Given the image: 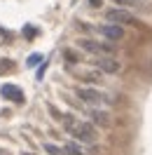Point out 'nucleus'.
<instances>
[{"mask_svg":"<svg viewBox=\"0 0 152 155\" xmlns=\"http://www.w3.org/2000/svg\"><path fill=\"white\" fill-rule=\"evenodd\" d=\"M24 155H30V153H24Z\"/></svg>","mask_w":152,"mask_h":155,"instance_id":"nucleus-17","label":"nucleus"},{"mask_svg":"<svg viewBox=\"0 0 152 155\" xmlns=\"http://www.w3.org/2000/svg\"><path fill=\"white\" fill-rule=\"evenodd\" d=\"M66 132L77 143H94L98 134H96V127L89 125V122H75L73 117H66Z\"/></svg>","mask_w":152,"mask_h":155,"instance_id":"nucleus-1","label":"nucleus"},{"mask_svg":"<svg viewBox=\"0 0 152 155\" xmlns=\"http://www.w3.org/2000/svg\"><path fill=\"white\" fill-rule=\"evenodd\" d=\"M108 24L122 26V24H136V19L126 10H108Z\"/></svg>","mask_w":152,"mask_h":155,"instance_id":"nucleus-5","label":"nucleus"},{"mask_svg":"<svg viewBox=\"0 0 152 155\" xmlns=\"http://www.w3.org/2000/svg\"><path fill=\"white\" fill-rule=\"evenodd\" d=\"M117 5H122V7H133L136 5V0H115Z\"/></svg>","mask_w":152,"mask_h":155,"instance_id":"nucleus-14","label":"nucleus"},{"mask_svg":"<svg viewBox=\"0 0 152 155\" xmlns=\"http://www.w3.org/2000/svg\"><path fill=\"white\" fill-rule=\"evenodd\" d=\"M75 94L84 104H89L91 108H98V106H108V104H112V99L108 97V94H103L101 89H94V87H77Z\"/></svg>","mask_w":152,"mask_h":155,"instance_id":"nucleus-2","label":"nucleus"},{"mask_svg":"<svg viewBox=\"0 0 152 155\" xmlns=\"http://www.w3.org/2000/svg\"><path fill=\"white\" fill-rule=\"evenodd\" d=\"M94 66L98 68V71H103V73H119L122 71V66H119V61L112 57H101L94 61Z\"/></svg>","mask_w":152,"mask_h":155,"instance_id":"nucleus-4","label":"nucleus"},{"mask_svg":"<svg viewBox=\"0 0 152 155\" xmlns=\"http://www.w3.org/2000/svg\"><path fill=\"white\" fill-rule=\"evenodd\" d=\"M77 47L87 49V52H91V54H98V52H103V54H112V52H115L112 45H108V42H96V40H91V38L77 40Z\"/></svg>","mask_w":152,"mask_h":155,"instance_id":"nucleus-3","label":"nucleus"},{"mask_svg":"<svg viewBox=\"0 0 152 155\" xmlns=\"http://www.w3.org/2000/svg\"><path fill=\"white\" fill-rule=\"evenodd\" d=\"M0 35H2V28H0Z\"/></svg>","mask_w":152,"mask_h":155,"instance_id":"nucleus-16","label":"nucleus"},{"mask_svg":"<svg viewBox=\"0 0 152 155\" xmlns=\"http://www.w3.org/2000/svg\"><path fill=\"white\" fill-rule=\"evenodd\" d=\"M0 97L7 99V101H14V104H24V92L17 85H2L0 87Z\"/></svg>","mask_w":152,"mask_h":155,"instance_id":"nucleus-6","label":"nucleus"},{"mask_svg":"<svg viewBox=\"0 0 152 155\" xmlns=\"http://www.w3.org/2000/svg\"><path fill=\"white\" fill-rule=\"evenodd\" d=\"M87 115H89V120H94V125H98V127L110 125V115L105 110H101V108H87Z\"/></svg>","mask_w":152,"mask_h":155,"instance_id":"nucleus-8","label":"nucleus"},{"mask_svg":"<svg viewBox=\"0 0 152 155\" xmlns=\"http://www.w3.org/2000/svg\"><path fill=\"white\" fill-rule=\"evenodd\" d=\"M35 33H38V28H35V26H24V35H26L28 40L35 38Z\"/></svg>","mask_w":152,"mask_h":155,"instance_id":"nucleus-12","label":"nucleus"},{"mask_svg":"<svg viewBox=\"0 0 152 155\" xmlns=\"http://www.w3.org/2000/svg\"><path fill=\"white\" fill-rule=\"evenodd\" d=\"M91 2V7H101V0H89Z\"/></svg>","mask_w":152,"mask_h":155,"instance_id":"nucleus-15","label":"nucleus"},{"mask_svg":"<svg viewBox=\"0 0 152 155\" xmlns=\"http://www.w3.org/2000/svg\"><path fill=\"white\" fill-rule=\"evenodd\" d=\"M98 33H103L105 38L112 40V42H117V40L124 38V28L117 26V24H103V26H98Z\"/></svg>","mask_w":152,"mask_h":155,"instance_id":"nucleus-7","label":"nucleus"},{"mask_svg":"<svg viewBox=\"0 0 152 155\" xmlns=\"http://www.w3.org/2000/svg\"><path fill=\"white\" fill-rule=\"evenodd\" d=\"M42 148H45V153H47V155H66V153H63V146H56V143H52V141L42 143Z\"/></svg>","mask_w":152,"mask_h":155,"instance_id":"nucleus-10","label":"nucleus"},{"mask_svg":"<svg viewBox=\"0 0 152 155\" xmlns=\"http://www.w3.org/2000/svg\"><path fill=\"white\" fill-rule=\"evenodd\" d=\"M14 71V61L10 59H0V73H12Z\"/></svg>","mask_w":152,"mask_h":155,"instance_id":"nucleus-11","label":"nucleus"},{"mask_svg":"<svg viewBox=\"0 0 152 155\" xmlns=\"http://www.w3.org/2000/svg\"><path fill=\"white\" fill-rule=\"evenodd\" d=\"M63 153H66V155H87L84 148L77 143V141H68V143L63 146Z\"/></svg>","mask_w":152,"mask_h":155,"instance_id":"nucleus-9","label":"nucleus"},{"mask_svg":"<svg viewBox=\"0 0 152 155\" xmlns=\"http://www.w3.org/2000/svg\"><path fill=\"white\" fill-rule=\"evenodd\" d=\"M40 61H42V57H40V54H33V57H28V66H35Z\"/></svg>","mask_w":152,"mask_h":155,"instance_id":"nucleus-13","label":"nucleus"}]
</instances>
